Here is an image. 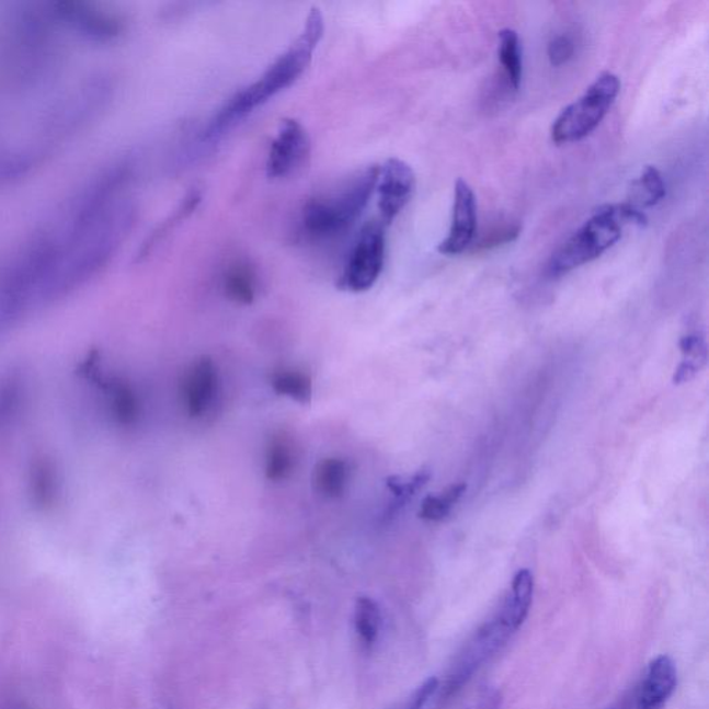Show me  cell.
I'll return each mask as SVG.
<instances>
[{"mask_svg":"<svg viewBox=\"0 0 709 709\" xmlns=\"http://www.w3.org/2000/svg\"><path fill=\"white\" fill-rule=\"evenodd\" d=\"M323 34V14L318 8H313L298 38L267 67L259 80L226 100L224 106L204 126L202 140L214 141L222 138L256 108L264 106L278 93L293 87L311 65L315 50L322 41Z\"/></svg>","mask_w":709,"mask_h":709,"instance_id":"1","label":"cell"},{"mask_svg":"<svg viewBox=\"0 0 709 709\" xmlns=\"http://www.w3.org/2000/svg\"><path fill=\"white\" fill-rule=\"evenodd\" d=\"M534 598V575L527 569L519 570L513 578L512 590L495 616L477 630L474 637L465 644L450 666L444 683L445 696L459 691L507 644L529 616Z\"/></svg>","mask_w":709,"mask_h":709,"instance_id":"2","label":"cell"},{"mask_svg":"<svg viewBox=\"0 0 709 709\" xmlns=\"http://www.w3.org/2000/svg\"><path fill=\"white\" fill-rule=\"evenodd\" d=\"M378 172L380 167H367L334 191L309 199L299 217L301 235L308 240L322 241L351 229L376 192Z\"/></svg>","mask_w":709,"mask_h":709,"instance_id":"3","label":"cell"},{"mask_svg":"<svg viewBox=\"0 0 709 709\" xmlns=\"http://www.w3.org/2000/svg\"><path fill=\"white\" fill-rule=\"evenodd\" d=\"M621 81L610 71L602 72L582 96L567 106L551 125V140L563 146L590 136L616 103Z\"/></svg>","mask_w":709,"mask_h":709,"instance_id":"4","label":"cell"},{"mask_svg":"<svg viewBox=\"0 0 709 709\" xmlns=\"http://www.w3.org/2000/svg\"><path fill=\"white\" fill-rule=\"evenodd\" d=\"M622 226L606 211V208L603 206L596 208L591 219H587L554 252L546 272L550 277L557 278L590 264L618 243L622 238Z\"/></svg>","mask_w":709,"mask_h":709,"instance_id":"5","label":"cell"},{"mask_svg":"<svg viewBox=\"0 0 709 709\" xmlns=\"http://www.w3.org/2000/svg\"><path fill=\"white\" fill-rule=\"evenodd\" d=\"M386 229L378 219L364 226L341 273L340 290L359 294L376 285L385 267Z\"/></svg>","mask_w":709,"mask_h":709,"instance_id":"6","label":"cell"},{"mask_svg":"<svg viewBox=\"0 0 709 709\" xmlns=\"http://www.w3.org/2000/svg\"><path fill=\"white\" fill-rule=\"evenodd\" d=\"M47 9L59 30L94 44L115 42L125 31L124 21L118 15L85 3L57 2Z\"/></svg>","mask_w":709,"mask_h":709,"instance_id":"7","label":"cell"},{"mask_svg":"<svg viewBox=\"0 0 709 709\" xmlns=\"http://www.w3.org/2000/svg\"><path fill=\"white\" fill-rule=\"evenodd\" d=\"M311 156V138L298 119L286 118L278 126L266 159V175L285 180L301 170Z\"/></svg>","mask_w":709,"mask_h":709,"instance_id":"8","label":"cell"},{"mask_svg":"<svg viewBox=\"0 0 709 709\" xmlns=\"http://www.w3.org/2000/svg\"><path fill=\"white\" fill-rule=\"evenodd\" d=\"M416 191V175L412 167L403 160L388 159L380 167L376 186L377 207L380 222L390 226L411 202Z\"/></svg>","mask_w":709,"mask_h":709,"instance_id":"9","label":"cell"},{"mask_svg":"<svg viewBox=\"0 0 709 709\" xmlns=\"http://www.w3.org/2000/svg\"><path fill=\"white\" fill-rule=\"evenodd\" d=\"M219 390V371L215 362L208 356L194 362L181 385L182 403L188 418H206L218 401Z\"/></svg>","mask_w":709,"mask_h":709,"instance_id":"10","label":"cell"},{"mask_svg":"<svg viewBox=\"0 0 709 709\" xmlns=\"http://www.w3.org/2000/svg\"><path fill=\"white\" fill-rule=\"evenodd\" d=\"M477 199L471 186L464 180L455 185L454 211L448 236L438 245L439 254L455 256L464 254L476 241Z\"/></svg>","mask_w":709,"mask_h":709,"instance_id":"11","label":"cell"},{"mask_svg":"<svg viewBox=\"0 0 709 709\" xmlns=\"http://www.w3.org/2000/svg\"><path fill=\"white\" fill-rule=\"evenodd\" d=\"M677 686V668L670 655L650 661L634 693L633 709H665Z\"/></svg>","mask_w":709,"mask_h":709,"instance_id":"12","label":"cell"},{"mask_svg":"<svg viewBox=\"0 0 709 709\" xmlns=\"http://www.w3.org/2000/svg\"><path fill=\"white\" fill-rule=\"evenodd\" d=\"M351 466L341 458H328L319 461L313 471L315 490L325 499L335 501L348 491Z\"/></svg>","mask_w":709,"mask_h":709,"instance_id":"13","label":"cell"},{"mask_svg":"<svg viewBox=\"0 0 709 709\" xmlns=\"http://www.w3.org/2000/svg\"><path fill=\"white\" fill-rule=\"evenodd\" d=\"M296 450L285 435L273 437L267 444L265 455V476L271 482L288 480L296 470Z\"/></svg>","mask_w":709,"mask_h":709,"instance_id":"14","label":"cell"},{"mask_svg":"<svg viewBox=\"0 0 709 709\" xmlns=\"http://www.w3.org/2000/svg\"><path fill=\"white\" fill-rule=\"evenodd\" d=\"M225 296L238 306H251L256 297V275L244 262H235L224 275Z\"/></svg>","mask_w":709,"mask_h":709,"instance_id":"15","label":"cell"},{"mask_svg":"<svg viewBox=\"0 0 709 709\" xmlns=\"http://www.w3.org/2000/svg\"><path fill=\"white\" fill-rule=\"evenodd\" d=\"M499 60L506 77L507 87L513 92H518L523 81V54L519 36L512 28H504L499 33Z\"/></svg>","mask_w":709,"mask_h":709,"instance_id":"16","label":"cell"},{"mask_svg":"<svg viewBox=\"0 0 709 709\" xmlns=\"http://www.w3.org/2000/svg\"><path fill=\"white\" fill-rule=\"evenodd\" d=\"M354 627L362 648L370 650L380 637L382 627L380 606L371 597L362 596L356 601Z\"/></svg>","mask_w":709,"mask_h":709,"instance_id":"17","label":"cell"},{"mask_svg":"<svg viewBox=\"0 0 709 709\" xmlns=\"http://www.w3.org/2000/svg\"><path fill=\"white\" fill-rule=\"evenodd\" d=\"M272 390L277 396L290 398L301 404H309L313 398L312 378L307 373L283 369L273 373L271 377Z\"/></svg>","mask_w":709,"mask_h":709,"instance_id":"18","label":"cell"},{"mask_svg":"<svg viewBox=\"0 0 709 709\" xmlns=\"http://www.w3.org/2000/svg\"><path fill=\"white\" fill-rule=\"evenodd\" d=\"M666 197V187L659 168L645 165L642 175L632 182V199L634 207H654Z\"/></svg>","mask_w":709,"mask_h":709,"instance_id":"19","label":"cell"},{"mask_svg":"<svg viewBox=\"0 0 709 709\" xmlns=\"http://www.w3.org/2000/svg\"><path fill=\"white\" fill-rule=\"evenodd\" d=\"M679 346L682 354L685 355V359H683L676 369L674 377L675 385L690 381L706 366L708 359L707 343L701 335H685L681 340Z\"/></svg>","mask_w":709,"mask_h":709,"instance_id":"20","label":"cell"},{"mask_svg":"<svg viewBox=\"0 0 709 709\" xmlns=\"http://www.w3.org/2000/svg\"><path fill=\"white\" fill-rule=\"evenodd\" d=\"M430 478H432V474L427 470H420L412 476H392L388 478L387 488L391 492L393 501L388 507L387 516L392 517L393 514L401 511L404 504L412 501L418 495V492L427 485Z\"/></svg>","mask_w":709,"mask_h":709,"instance_id":"21","label":"cell"},{"mask_svg":"<svg viewBox=\"0 0 709 709\" xmlns=\"http://www.w3.org/2000/svg\"><path fill=\"white\" fill-rule=\"evenodd\" d=\"M202 199L203 193L199 192L198 188H192V191H188L186 196L182 198L180 206H178L175 211L171 214V217L164 220V222L160 225V228L151 235V238L145 244L144 250H141V255H145L146 251L149 252L153 249L156 243H159V241L170 235L176 226H180L183 220L191 217L193 213H196L199 204H202Z\"/></svg>","mask_w":709,"mask_h":709,"instance_id":"22","label":"cell"},{"mask_svg":"<svg viewBox=\"0 0 709 709\" xmlns=\"http://www.w3.org/2000/svg\"><path fill=\"white\" fill-rule=\"evenodd\" d=\"M466 490V484H456L441 493V495L425 498L422 502V507H420V518L427 519V522H443L444 518L449 516L455 504L465 495Z\"/></svg>","mask_w":709,"mask_h":709,"instance_id":"23","label":"cell"},{"mask_svg":"<svg viewBox=\"0 0 709 709\" xmlns=\"http://www.w3.org/2000/svg\"><path fill=\"white\" fill-rule=\"evenodd\" d=\"M522 228L519 225H507L502 228L493 229L492 232L482 236V238L472 243V250H491L498 245L512 243L518 238Z\"/></svg>","mask_w":709,"mask_h":709,"instance_id":"24","label":"cell"},{"mask_svg":"<svg viewBox=\"0 0 709 709\" xmlns=\"http://www.w3.org/2000/svg\"><path fill=\"white\" fill-rule=\"evenodd\" d=\"M574 42L567 35H559L549 42L548 56L550 65L561 67L567 65L574 56Z\"/></svg>","mask_w":709,"mask_h":709,"instance_id":"25","label":"cell"},{"mask_svg":"<svg viewBox=\"0 0 709 709\" xmlns=\"http://www.w3.org/2000/svg\"><path fill=\"white\" fill-rule=\"evenodd\" d=\"M439 681L437 677H430L425 681L422 686L418 687V690L413 693L407 706L403 709H423L427 706L430 698H432L435 693L439 690Z\"/></svg>","mask_w":709,"mask_h":709,"instance_id":"26","label":"cell"},{"mask_svg":"<svg viewBox=\"0 0 709 709\" xmlns=\"http://www.w3.org/2000/svg\"><path fill=\"white\" fill-rule=\"evenodd\" d=\"M502 695L496 689H490L482 693L480 698L467 709H501Z\"/></svg>","mask_w":709,"mask_h":709,"instance_id":"27","label":"cell"}]
</instances>
